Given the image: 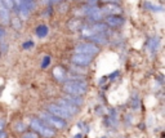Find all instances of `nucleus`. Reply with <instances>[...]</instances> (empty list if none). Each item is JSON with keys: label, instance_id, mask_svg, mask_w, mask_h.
Here are the masks:
<instances>
[{"label": "nucleus", "instance_id": "nucleus-4", "mask_svg": "<svg viewBox=\"0 0 165 138\" xmlns=\"http://www.w3.org/2000/svg\"><path fill=\"white\" fill-rule=\"evenodd\" d=\"M41 119L47 122L48 124H50L52 126H54L57 129H65L67 126V123L65 122V119H61V117H57L54 115H52L49 113H41L40 114Z\"/></svg>", "mask_w": 165, "mask_h": 138}, {"label": "nucleus", "instance_id": "nucleus-23", "mask_svg": "<svg viewBox=\"0 0 165 138\" xmlns=\"http://www.w3.org/2000/svg\"><path fill=\"white\" fill-rule=\"evenodd\" d=\"M0 138H7V133L3 132V131H0Z\"/></svg>", "mask_w": 165, "mask_h": 138}, {"label": "nucleus", "instance_id": "nucleus-22", "mask_svg": "<svg viewBox=\"0 0 165 138\" xmlns=\"http://www.w3.org/2000/svg\"><path fill=\"white\" fill-rule=\"evenodd\" d=\"M103 3H115V4H117L119 3V0H102Z\"/></svg>", "mask_w": 165, "mask_h": 138}, {"label": "nucleus", "instance_id": "nucleus-20", "mask_svg": "<svg viewBox=\"0 0 165 138\" xmlns=\"http://www.w3.org/2000/svg\"><path fill=\"white\" fill-rule=\"evenodd\" d=\"M34 47V41H26L23 44V48L25 49H29V48H32Z\"/></svg>", "mask_w": 165, "mask_h": 138}, {"label": "nucleus", "instance_id": "nucleus-21", "mask_svg": "<svg viewBox=\"0 0 165 138\" xmlns=\"http://www.w3.org/2000/svg\"><path fill=\"white\" fill-rule=\"evenodd\" d=\"M4 36H5V31H4L3 27H0V41H2V40L4 39Z\"/></svg>", "mask_w": 165, "mask_h": 138}, {"label": "nucleus", "instance_id": "nucleus-24", "mask_svg": "<svg viewBox=\"0 0 165 138\" xmlns=\"http://www.w3.org/2000/svg\"><path fill=\"white\" fill-rule=\"evenodd\" d=\"M4 128V120H0V131H3Z\"/></svg>", "mask_w": 165, "mask_h": 138}, {"label": "nucleus", "instance_id": "nucleus-5", "mask_svg": "<svg viewBox=\"0 0 165 138\" xmlns=\"http://www.w3.org/2000/svg\"><path fill=\"white\" fill-rule=\"evenodd\" d=\"M47 111L49 114H52V115H54V116H57V117H61V119H70L71 117V115L67 113L66 110H63L62 107H61L58 103L57 105H48L47 106Z\"/></svg>", "mask_w": 165, "mask_h": 138}, {"label": "nucleus", "instance_id": "nucleus-13", "mask_svg": "<svg viewBox=\"0 0 165 138\" xmlns=\"http://www.w3.org/2000/svg\"><path fill=\"white\" fill-rule=\"evenodd\" d=\"M65 99L68 101L70 103H72V105L76 106V107L83 105V98H80V96H72V94H68V96L65 97Z\"/></svg>", "mask_w": 165, "mask_h": 138}, {"label": "nucleus", "instance_id": "nucleus-10", "mask_svg": "<svg viewBox=\"0 0 165 138\" xmlns=\"http://www.w3.org/2000/svg\"><path fill=\"white\" fill-rule=\"evenodd\" d=\"M83 26H84V22L80 18H72L68 21V29L74 32H79Z\"/></svg>", "mask_w": 165, "mask_h": 138}, {"label": "nucleus", "instance_id": "nucleus-9", "mask_svg": "<svg viewBox=\"0 0 165 138\" xmlns=\"http://www.w3.org/2000/svg\"><path fill=\"white\" fill-rule=\"evenodd\" d=\"M123 23H124L123 17H120V16H107L105 25L110 26V27H120Z\"/></svg>", "mask_w": 165, "mask_h": 138}, {"label": "nucleus", "instance_id": "nucleus-1", "mask_svg": "<svg viewBox=\"0 0 165 138\" xmlns=\"http://www.w3.org/2000/svg\"><path fill=\"white\" fill-rule=\"evenodd\" d=\"M63 90L67 94H72V96H83V94L86 93V90H88V85H86L85 81L76 79V80L65 83Z\"/></svg>", "mask_w": 165, "mask_h": 138}, {"label": "nucleus", "instance_id": "nucleus-8", "mask_svg": "<svg viewBox=\"0 0 165 138\" xmlns=\"http://www.w3.org/2000/svg\"><path fill=\"white\" fill-rule=\"evenodd\" d=\"M58 105H59L61 107H62L63 110H66L67 113L70 114L71 116H72V115H75V114H77V113H79V107L74 106L72 103H70V102H68V101H66L65 98L59 99V101H58Z\"/></svg>", "mask_w": 165, "mask_h": 138}, {"label": "nucleus", "instance_id": "nucleus-16", "mask_svg": "<svg viewBox=\"0 0 165 138\" xmlns=\"http://www.w3.org/2000/svg\"><path fill=\"white\" fill-rule=\"evenodd\" d=\"M23 4L26 5V8H27L30 12L35 9V2H34V0H23Z\"/></svg>", "mask_w": 165, "mask_h": 138}, {"label": "nucleus", "instance_id": "nucleus-18", "mask_svg": "<svg viewBox=\"0 0 165 138\" xmlns=\"http://www.w3.org/2000/svg\"><path fill=\"white\" fill-rule=\"evenodd\" d=\"M22 138H39L36 133H34V132H29V133H25Z\"/></svg>", "mask_w": 165, "mask_h": 138}, {"label": "nucleus", "instance_id": "nucleus-15", "mask_svg": "<svg viewBox=\"0 0 165 138\" xmlns=\"http://www.w3.org/2000/svg\"><path fill=\"white\" fill-rule=\"evenodd\" d=\"M9 23L12 25V27H14L16 30H21V29H22V20L18 16L13 17V18L9 21Z\"/></svg>", "mask_w": 165, "mask_h": 138}, {"label": "nucleus", "instance_id": "nucleus-2", "mask_svg": "<svg viewBox=\"0 0 165 138\" xmlns=\"http://www.w3.org/2000/svg\"><path fill=\"white\" fill-rule=\"evenodd\" d=\"M30 126L44 138H52L56 134V132L53 131V129L47 126L43 122H40L39 119H31L30 120Z\"/></svg>", "mask_w": 165, "mask_h": 138}, {"label": "nucleus", "instance_id": "nucleus-25", "mask_svg": "<svg viewBox=\"0 0 165 138\" xmlns=\"http://www.w3.org/2000/svg\"><path fill=\"white\" fill-rule=\"evenodd\" d=\"M50 2H52V3H61L62 0H50Z\"/></svg>", "mask_w": 165, "mask_h": 138}, {"label": "nucleus", "instance_id": "nucleus-7", "mask_svg": "<svg viewBox=\"0 0 165 138\" xmlns=\"http://www.w3.org/2000/svg\"><path fill=\"white\" fill-rule=\"evenodd\" d=\"M93 57L88 56V54H83V53H75L71 57V62L76 66H86L92 62Z\"/></svg>", "mask_w": 165, "mask_h": 138}, {"label": "nucleus", "instance_id": "nucleus-17", "mask_svg": "<svg viewBox=\"0 0 165 138\" xmlns=\"http://www.w3.org/2000/svg\"><path fill=\"white\" fill-rule=\"evenodd\" d=\"M50 61H52V59H50V57H49V56H45L44 58H43L41 67H43V68H47V67L50 65Z\"/></svg>", "mask_w": 165, "mask_h": 138}, {"label": "nucleus", "instance_id": "nucleus-12", "mask_svg": "<svg viewBox=\"0 0 165 138\" xmlns=\"http://www.w3.org/2000/svg\"><path fill=\"white\" fill-rule=\"evenodd\" d=\"M53 75H54V77H56L58 81L65 80L66 76H67V74H66V71H65V68H62L61 66H57V67L53 68Z\"/></svg>", "mask_w": 165, "mask_h": 138}, {"label": "nucleus", "instance_id": "nucleus-19", "mask_svg": "<svg viewBox=\"0 0 165 138\" xmlns=\"http://www.w3.org/2000/svg\"><path fill=\"white\" fill-rule=\"evenodd\" d=\"M26 129V126H25V124L23 123H17L16 124V131H18V132H23Z\"/></svg>", "mask_w": 165, "mask_h": 138}, {"label": "nucleus", "instance_id": "nucleus-11", "mask_svg": "<svg viewBox=\"0 0 165 138\" xmlns=\"http://www.w3.org/2000/svg\"><path fill=\"white\" fill-rule=\"evenodd\" d=\"M90 40L94 43V44H107V43H108V39L106 36V34H103V32L94 34V35L90 36Z\"/></svg>", "mask_w": 165, "mask_h": 138}, {"label": "nucleus", "instance_id": "nucleus-14", "mask_svg": "<svg viewBox=\"0 0 165 138\" xmlns=\"http://www.w3.org/2000/svg\"><path fill=\"white\" fill-rule=\"evenodd\" d=\"M48 32H49V29L47 25H40L36 27V35L39 38H45L48 35Z\"/></svg>", "mask_w": 165, "mask_h": 138}, {"label": "nucleus", "instance_id": "nucleus-6", "mask_svg": "<svg viewBox=\"0 0 165 138\" xmlns=\"http://www.w3.org/2000/svg\"><path fill=\"white\" fill-rule=\"evenodd\" d=\"M101 12L102 13H106L108 16H119L123 13V9L119 4H115V3H106L101 8Z\"/></svg>", "mask_w": 165, "mask_h": 138}, {"label": "nucleus", "instance_id": "nucleus-3", "mask_svg": "<svg viewBox=\"0 0 165 138\" xmlns=\"http://www.w3.org/2000/svg\"><path fill=\"white\" fill-rule=\"evenodd\" d=\"M75 53H83L93 57L99 53V48L93 43H80L75 47Z\"/></svg>", "mask_w": 165, "mask_h": 138}]
</instances>
